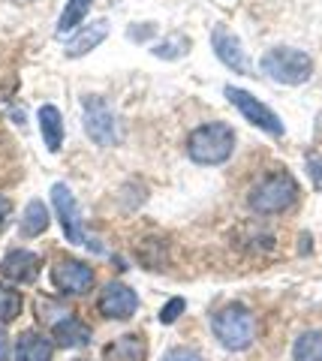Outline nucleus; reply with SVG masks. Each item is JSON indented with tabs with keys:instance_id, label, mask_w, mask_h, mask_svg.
Masks as SVG:
<instances>
[{
	"instance_id": "obj_6",
	"label": "nucleus",
	"mask_w": 322,
	"mask_h": 361,
	"mask_svg": "<svg viewBox=\"0 0 322 361\" xmlns=\"http://www.w3.org/2000/svg\"><path fill=\"white\" fill-rule=\"evenodd\" d=\"M226 97H229V103L235 106L244 118H247L253 127H259V130H265L268 135H283V121L274 115V111L265 106V103H259L253 94H247V90H241V87H226Z\"/></svg>"
},
{
	"instance_id": "obj_25",
	"label": "nucleus",
	"mask_w": 322,
	"mask_h": 361,
	"mask_svg": "<svg viewBox=\"0 0 322 361\" xmlns=\"http://www.w3.org/2000/svg\"><path fill=\"white\" fill-rule=\"evenodd\" d=\"M6 358V334H4V329H0V361Z\"/></svg>"
},
{
	"instance_id": "obj_5",
	"label": "nucleus",
	"mask_w": 322,
	"mask_h": 361,
	"mask_svg": "<svg viewBox=\"0 0 322 361\" xmlns=\"http://www.w3.org/2000/svg\"><path fill=\"white\" fill-rule=\"evenodd\" d=\"M85 133L97 145H115L118 142V121L112 106L103 97H85Z\"/></svg>"
},
{
	"instance_id": "obj_21",
	"label": "nucleus",
	"mask_w": 322,
	"mask_h": 361,
	"mask_svg": "<svg viewBox=\"0 0 322 361\" xmlns=\"http://www.w3.org/2000/svg\"><path fill=\"white\" fill-rule=\"evenodd\" d=\"M184 307H187V301H184V298H172V301H166V307L160 310V322H163V325L178 322V316L184 313Z\"/></svg>"
},
{
	"instance_id": "obj_23",
	"label": "nucleus",
	"mask_w": 322,
	"mask_h": 361,
	"mask_svg": "<svg viewBox=\"0 0 322 361\" xmlns=\"http://www.w3.org/2000/svg\"><path fill=\"white\" fill-rule=\"evenodd\" d=\"M307 175H310V180H314V187L322 190V157L319 154L307 157Z\"/></svg>"
},
{
	"instance_id": "obj_17",
	"label": "nucleus",
	"mask_w": 322,
	"mask_h": 361,
	"mask_svg": "<svg viewBox=\"0 0 322 361\" xmlns=\"http://www.w3.org/2000/svg\"><path fill=\"white\" fill-rule=\"evenodd\" d=\"M49 208L42 205L39 199H33L27 202V208H25V217H21V235L25 238H37V235H42L49 229Z\"/></svg>"
},
{
	"instance_id": "obj_1",
	"label": "nucleus",
	"mask_w": 322,
	"mask_h": 361,
	"mask_svg": "<svg viewBox=\"0 0 322 361\" xmlns=\"http://www.w3.org/2000/svg\"><path fill=\"white\" fill-rule=\"evenodd\" d=\"M232 151H235V133L226 123H202V127H196L190 133V139H187V154H190V160L199 163V166H220L226 163Z\"/></svg>"
},
{
	"instance_id": "obj_12",
	"label": "nucleus",
	"mask_w": 322,
	"mask_h": 361,
	"mask_svg": "<svg viewBox=\"0 0 322 361\" xmlns=\"http://www.w3.org/2000/svg\"><path fill=\"white\" fill-rule=\"evenodd\" d=\"M51 337H54V343L63 346V349H82L91 343V325L82 322L79 316H63V319H58L51 325Z\"/></svg>"
},
{
	"instance_id": "obj_16",
	"label": "nucleus",
	"mask_w": 322,
	"mask_h": 361,
	"mask_svg": "<svg viewBox=\"0 0 322 361\" xmlns=\"http://www.w3.org/2000/svg\"><path fill=\"white\" fill-rule=\"evenodd\" d=\"M145 353H148V346L139 334H124L106 346L103 358L106 361H145Z\"/></svg>"
},
{
	"instance_id": "obj_10",
	"label": "nucleus",
	"mask_w": 322,
	"mask_h": 361,
	"mask_svg": "<svg viewBox=\"0 0 322 361\" xmlns=\"http://www.w3.org/2000/svg\"><path fill=\"white\" fill-rule=\"evenodd\" d=\"M211 45H214V54L229 66V70L250 73V61H247V54H244V49H241V39L232 30H226L223 25H217L214 33H211Z\"/></svg>"
},
{
	"instance_id": "obj_7",
	"label": "nucleus",
	"mask_w": 322,
	"mask_h": 361,
	"mask_svg": "<svg viewBox=\"0 0 322 361\" xmlns=\"http://www.w3.org/2000/svg\"><path fill=\"white\" fill-rule=\"evenodd\" d=\"M94 268L82 259H58L51 268V283L63 295H85L94 289Z\"/></svg>"
},
{
	"instance_id": "obj_15",
	"label": "nucleus",
	"mask_w": 322,
	"mask_h": 361,
	"mask_svg": "<svg viewBox=\"0 0 322 361\" xmlns=\"http://www.w3.org/2000/svg\"><path fill=\"white\" fill-rule=\"evenodd\" d=\"M51 341L37 331H25L16 343V361H51Z\"/></svg>"
},
{
	"instance_id": "obj_22",
	"label": "nucleus",
	"mask_w": 322,
	"mask_h": 361,
	"mask_svg": "<svg viewBox=\"0 0 322 361\" xmlns=\"http://www.w3.org/2000/svg\"><path fill=\"white\" fill-rule=\"evenodd\" d=\"M163 361H205V358L199 353H193V349H187V346H175L163 355Z\"/></svg>"
},
{
	"instance_id": "obj_13",
	"label": "nucleus",
	"mask_w": 322,
	"mask_h": 361,
	"mask_svg": "<svg viewBox=\"0 0 322 361\" xmlns=\"http://www.w3.org/2000/svg\"><path fill=\"white\" fill-rule=\"evenodd\" d=\"M106 37H109V21H94L87 27H79L73 33L70 45H66V58H82V54L94 51Z\"/></svg>"
},
{
	"instance_id": "obj_8",
	"label": "nucleus",
	"mask_w": 322,
	"mask_h": 361,
	"mask_svg": "<svg viewBox=\"0 0 322 361\" xmlns=\"http://www.w3.org/2000/svg\"><path fill=\"white\" fill-rule=\"evenodd\" d=\"M51 205H54V214L63 226V235L70 244H85V229H82V214H79V202L70 193L66 184H54L51 187Z\"/></svg>"
},
{
	"instance_id": "obj_18",
	"label": "nucleus",
	"mask_w": 322,
	"mask_h": 361,
	"mask_svg": "<svg viewBox=\"0 0 322 361\" xmlns=\"http://www.w3.org/2000/svg\"><path fill=\"white\" fill-rule=\"evenodd\" d=\"M91 4H94V0H66L63 13L58 18V33H75V30H79L85 16L91 13Z\"/></svg>"
},
{
	"instance_id": "obj_19",
	"label": "nucleus",
	"mask_w": 322,
	"mask_h": 361,
	"mask_svg": "<svg viewBox=\"0 0 322 361\" xmlns=\"http://www.w3.org/2000/svg\"><path fill=\"white\" fill-rule=\"evenodd\" d=\"M295 361H322V331H304L292 346Z\"/></svg>"
},
{
	"instance_id": "obj_26",
	"label": "nucleus",
	"mask_w": 322,
	"mask_h": 361,
	"mask_svg": "<svg viewBox=\"0 0 322 361\" xmlns=\"http://www.w3.org/2000/svg\"><path fill=\"white\" fill-rule=\"evenodd\" d=\"M16 4H25V0H16Z\"/></svg>"
},
{
	"instance_id": "obj_14",
	"label": "nucleus",
	"mask_w": 322,
	"mask_h": 361,
	"mask_svg": "<svg viewBox=\"0 0 322 361\" xmlns=\"http://www.w3.org/2000/svg\"><path fill=\"white\" fill-rule=\"evenodd\" d=\"M37 118H39V133H42V142H46V148L51 154H58L63 148V118H61L58 106H49V103L39 106Z\"/></svg>"
},
{
	"instance_id": "obj_9",
	"label": "nucleus",
	"mask_w": 322,
	"mask_h": 361,
	"mask_svg": "<svg viewBox=\"0 0 322 361\" xmlns=\"http://www.w3.org/2000/svg\"><path fill=\"white\" fill-rule=\"evenodd\" d=\"M139 310V298L127 283H109L99 292V313L106 319H130Z\"/></svg>"
},
{
	"instance_id": "obj_2",
	"label": "nucleus",
	"mask_w": 322,
	"mask_h": 361,
	"mask_svg": "<svg viewBox=\"0 0 322 361\" xmlns=\"http://www.w3.org/2000/svg\"><path fill=\"white\" fill-rule=\"evenodd\" d=\"M247 202L256 214H283L298 202V184L290 172H271L250 190Z\"/></svg>"
},
{
	"instance_id": "obj_20",
	"label": "nucleus",
	"mask_w": 322,
	"mask_h": 361,
	"mask_svg": "<svg viewBox=\"0 0 322 361\" xmlns=\"http://www.w3.org/2000/svg\"><path fill=\"white\" fill-rule=\"evenodd\" d=\"M21 292L13 289L9 283H0V322H13L18 319V313H21Z\"/></svg>"
},
{
	"instance_id": "obj_3",
	"label": "nucleus",
	"mask_w": 322,
	"mask_h": 361,
	"mask_svg": "<svg viewBox=\"0 0 322 361\" xmlns=\"http://www.w3.org/2000/svg\"><path fill=\"white\" fill-rule=\"evenodd\" d=\"M211 329H214V337L232 353H241L253 343L256 337V319L253 313L244 307V304H226L220 313H214L211 319Z\"/></svg>"
},
{
	"instance_id": "obj_24",
	"label": "nucleus",
	"mask_w": 322,
	"mask_h": 361,
	"mask_svg": "<svg viewBox=\"0 0 322 361\" xmlns=\"http://www.w3.org/2000/svg\"><path fill=\"white\" fill-rule=\"evenodd\" d=\"M9 214H13V202H9L4 193H0V232H4V226L9 220Z\"/></svg>"
},
{
	"instance_id": "obj_4",
	"label": "nucleus",
	"mask_w": 322,
	"mask_h": 361,
	"mask_svg": "<svg viewBox=\"0 0 322 361\" xmlns=\"http://www.w3.org/2000/svg\"><path fill=\"white\" fill-rule=\"evenodd\" d=\"M262 73L280 85H304L314 75V61L310 54L298 49H271L262 54Z\"/></svg>"
},
{
	"instance_id": "obj_11",
	"label": "nucleus",
	"mask_w": 322,
	"mask_h": 361,
	"mask_svg": "<svg viewBox=\"0 0 322 361\" xmlns=\"http://www.w3.org/2000/svg\"><path fill=\"white\" fill-rule=\"evenodd\" d=\"M42 271V259L30 250H9L0 262V274L13 283H33Z\"/></svg>"
}]
</instances>
